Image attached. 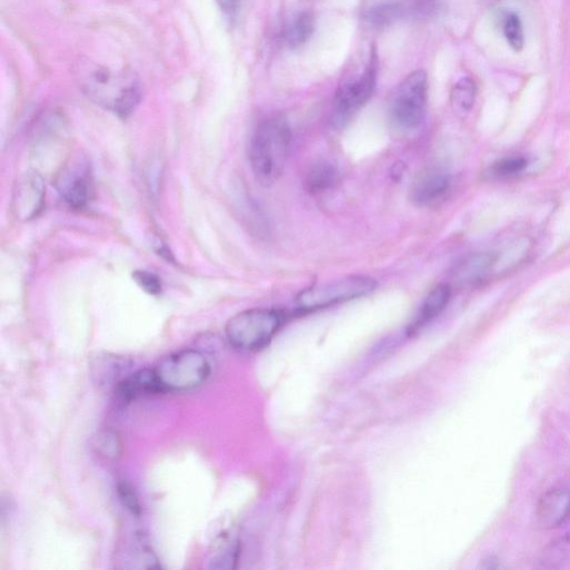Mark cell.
I'll list each match as a JSON object with an SVG mask.
<instances>
[{"mask_svg":"<svg viewBox=\"0 0 570 570\" xmlns=\"http://www.w3.org/2000/svg\"><path fill=\"white\" fill-rule=\"evenodd\" d=\"M428 76L422 69L410 72L394 89L390 100L393 126L403 131L417 128L425 115Z\"/></svg>","mask_w":570,"mask_h":570,"instance_id":"cell-5","label":"cell"},{"mask_svg":"<svg viewBox=\"0 0 570 570\" xmlns=\"http://www.w3.org/2000/svg\"><path fill=\"white\" fill-rule=\"evenodd\" d=\"M451 298V287L442 283L433 287L424 298L416 317L409 327L410 333H415L425 324L435 318L448 305Z\"/></svg>","mask_w":570,"mask_h":570,"instance_id":"cell-14","label":"cell"},{"mask_svg":"<svg viewBox=\"0 0 570 570\" xmlns=\"http://www.w3.org/2000/svg\"><path fill=\"white\" fill-rule=\"evenodd\" d=\"M438 8L436 0H387L366 9L364 18L372 27L384 28L405 17H431Z\"/></svg>","mask_w":570,"mask_h":570,"instance_id":"cell-8","label":"cell"},{"mask_svg":"<svg viewBox=\"0 0 570 570\" xmlns=\"http://www.w3.org/2000/svg\"><path fill=\"white\" fill-rule=\"evenodd\" d=\"M46 188L43 179L36 170L21 176L13 191V210L21 220H29L39 215L45 203Z\"/></svg>","mask_w":570,"mask_h":570,"instance_id":"cell-10","label":"cell"},{"mask_svg":"<svg viewBox=\"0 0 570 570\" xmlns=\"http://www.w3.org/2000/svg\"><path fill=\"white\" fill-rule=\"evenodd\" d=\"M483 563L485 564L482 566V568L485 569H495L500 567L498 558L493 556H489L485 560H483Z\"/></svg>","mask_w":570,"mask_h":570,"instance_id":"cell-27","label":"cell"},{"mask_svg":"<svg viewBox=\"0 0 570 570\" xmlns=\"http://www.w3.org/2000/svg\"><path fill=\"white\" fill-rule=\"evenodd\" d=\"M56 186L63 200L73 208L87 204L90 197V170L80 157L66 163L57 176Z\"/></svg>","mask_w":570,"mask_h":570,"instance_id":"cell-9","label":"cell"},{"mask_svg":"<svg viewBox=\"0 0 570 570\" xmlns=\"http://www.w3.org/2000/svg\"><path fill=\"white\" fill-rule=\"evenodd\" d=\"M537 520L543 528H556L570 519V488L546 491L538 501Z\"/></svg>","mask_w":570,"mask_h":570,"instance_id":"cell-12","label":"cell"},{"mask_svg":"<svg viewBox=\"0 0 570 570\" xmlns=\"http://www.w3.org/2000/svg\"><path fill=\"white\" fill-rule=\"evenodd\" d=\"M132 277L138 286L150 295H157L161 292V282L157 275L148 271H135Z\"/></svg>","mask_w":570,"mask_h":570,"instance_id":"cell-25","label":"cell"},{"mask_svg":"<svg viewBox=\"0 0 570 570\" xmlns=\"http://www.w3.org/2000/svg\"><path fill=\"white\" fill-rule=\"evenodd\" d=\"M240 0H216L220 10L227 16H234L239 7Z\"/></svg>","mask_w":570,"mask_h":570,"instance_id":"cell-26","label":"cell"},{"mask_svg":"<svg viewBox=\"0 0 570 570\" xmlns=\"http://www.w3.org/2000/svg\"><path fill=\"white\" fill-rule=\"evenodd\" d=\"M314 30V16L309 11H301L285 24L282 37L289 48H296L307 42Z\"/></svg>","mask_w":570,"mask_h":570,"instance_id":"cell-17","label":"cell"},{"mask_svg":"<svg viewBox=\"0 0 570 570\" xmlns=\"http://www.w3.org/2000/svg\"><path fill=\"white\" fill-rule=\"evenodd\" d=\"M283 322L284 315L277 309L250 308L230 317L225 333L236 348L256 351L271 342Z\"/></svg>","mask_w":570,"mask_h":570,"instance_id":"cell-4","label":"cell"},{"mask_svg":"<svg viewBox=\"0 0 570 570\" xmlns=\"http://www.w3.org/2000/svg\"><path fill=\"white\" fill-rule=\"evenodd\" d=\"M340 181L337 167L328 160H317L305 174L304 185L312 195L324 194L333 189Z\"/></svg>","mask_w":570,"mask_h":570,"instance_id":"cell-15","label":"cell"},{"mask_svg":"<svg viewBox=\"0 0 570 570\" xmlns=\"http://www.w3.org/2000/svg\"><path fill=\"white\" fill-rule=\"evenodd\" d=\"M528 159L522 156L504 157L492 165L491 173L500 178L513 177L523 171Z\"/></svg>","mask_w":570,"mask_h":570,"instance_id":"cell-21","label":"cell"},{"mask_svg":"<svg viewBox=\"0 0 570 570\" xmlns=\"http://www.w3.org/2000/svg\"><path fill=\"white\" fill-rule=\"evenodd\" d=\"M155 371L164 391H188L207 380L210 365L202 352L188 348L166 356Z\"/></svg>","mask_w":570,"mask_h":570,"instance_id":"cell-7","label":"cell"},{"mask_svg":"<svg viewBox=\"0 0 570 570\" xmlns=\"http://www.w3.org/2000/svg\"><path fill=\"white\" fill-rule=\"evenodd\" d=\"M91 445L100 456L116 461L122 454V441L119 433L112 429H102L92 436Z\"/></svg>","mask_w":570,"mask_h":570,"instance_id":"cell-18","label":"cell"},{"mask_svg":"<svg viewBox=\"0 0 570 570\" xmlns=\"http://www.w3.org/2000/svg\"><path fill=\"white\" fill-rule=\"evenodd\" d=\"M95 374L98 377V382L109 383L115 380L121 368L117 357L106 355L102 358L97 360Z\"/></svg>","mask_w":570,"mask_h":570,"instance_id":"cell-23","label":"cell"},{"mask_svg":"<svg viewBox=\"0 0 570 570\" xmlns=\"http://www.w3.org/2000/svg\"><path fill=\"white\" fill-rule=\"evenodd\" d=\"M376 77L377 56L374 46H370L364 53L354 57L340 79L333 105L335 122L345 124L370 100Z\"/></svg>","mask_w":570,"mask_h":570,"instance_id":"cell-2","label":"cell"},{"mask_svg":"<svg viewBox=\"0 0 570 570\" xmlns=\"http://www.w3.org/2000/svg\"><path fill=\"white\" fill-rule=\"evenodd\" d=\"M450 176L440 169H425L416 176L410 188L411 202L420 207L441 202L450 189Z\"/></svg>","mask_w":570,"mask_h":570,"instance_id":"cell-11","label":"cell"},{"mask_svg":"<svg viewBox=\"0 0 570 570\" xmlns=\"http://www.w3.org/2000/svg\"><path fill=\"white\" fill-rule=\"evenodd\" d=\"M139 539V546L132 548L129 551V561L134 564V568H159L158 559L153 550L145 544L142 537Z\"/></svg>","mask_w":570,"mask_h":570,"instance_id":"cell-22","label":"cell"},{"mask_svg":"<svg viewBox=\"0 0 570 570\" xmlns=\"http://www.w3.org/2000/svg\"><path fill=\"white\" fill-rule=\"evenodd\" d=\"M490 1H498V0H490Z\"/></svg>","mask_w":570,"mask_h":570,"instance_id":"cell-28","label":"cell"},{"mask_svg":"<svg viewBox=\"0 0 570 570\" xmlns=\"http://www.w3.org/2000/svg\"><path fill=\"white\" fill-rule=\"evenodd\" d=\"M376 287L372 277L348 275L334 281L315 284L296 296V306L303 312L325 308L370 294Z\"/></svg>","mask_w":570,"mask_h":570,"instance_id":"cell-6","label":"cell"},{"mask_svg":"<svg viewBox=\"0 0 570 570\" xmlns=\"http://www.w3.org/2000/svg\"><path fill=\"white\" fill-rule=\"evenodd\" d=\"M292 134L286 119L276 116L262 121L255 129L249 147V160L256 179L273 185L282 175Z\"/></svg>","mask_w":570,"mask_h":570,"instance_id":"cell-1","label":"cell"},{"mask_svg":"<svg viewBox=\"0 0 570 570\" xmlns=\"http://www.w3.org/2000/svg\"><path fill=\"white\" fill-rule=\"evenodd\" d=\"M82 88L95 102L122 117L129 115L140 99L134 75L107 67L90 68L82 79Z\"/></svg>","mask_w":570,"mask_h":570,"instance_id":"cell-3","label":"cell"},{"mask_svg":"<svg viewBox=\"0 0 570 570\" xmlns=\"http://www.w3.org/2000/svg\"><path fill=\"white\" fill-rule=\"evenodd\" d=\"M494 264L492 254H473L463 258L454 268V279L460 284H476L481 282Z\"/></svg>","mask_w":570,"mask_h":570,"instance_id":"cell-16","label":"cell"},{"mask_svg":"<svg viewBox=\"0 0 570 570\" xmlns=\"http://www.w3.org/2000/svg\"><path fill=\"white\" fill-rule=\"evenodd\" d=\"M117 397L128 403L138 397L165 392L155 370H139L120 380L115 387Z\"/></svg>","mask_w":570,"mask_h":570,"instance_id":"cell-13","label":"cell"},{"mask_svg":"<svg viewBox=\"0 0 570 570\" xmlns=\"http://www.w3.org/2000/svg\"><path fill=\"white\" fill-rule=\"evenodd\" d=\"M503 35L514 51H520L524 45L522 22L517 13H508L502 24Z\"/></svg>","mask_w":570,"mask_h":570,"instance_id":"cell-20","label":"cell"},{"mask_svg":"<svg viewBox=\"0 0 570 570\" xmlns=\"http://www.w3.org/2000/svg\"><path fill=\"white\" fill-rule=\"evenodd\" d=\"M117 491L124 507L134 515H140L141 505L134 487L128 481L121 480L117 485Z\"/></svg>","mask_w":570,"mask_h":570,"instance_id":"cell-24","label":"cell"},{"mask_svg":"<svg viewBox=\"0 0 570 570\" xmlns=\"http://www.w3.org/2000/svg\"><path fill=\"white\" fill-rule=\"evenodd\" d=\"M476 96V86L470 77L459 79L450 92V102L458 114H466L473 107Z\"/></svg>","mask_w":570,"mask_h":570,"instance_id":"cell-19","label":"cell"}]
</instances>
